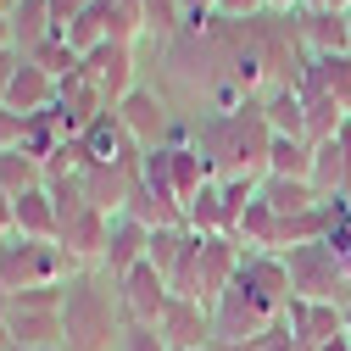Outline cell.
Wrapping results in <instances>:
<instances>
[{
    "label": "cell",
    "instance_id": "6da1fadb",
    "mask_svg": "<svg viewBox=\"0 0 351 351\" xmlns=\"http://www.w3.org/2000/svg\"><path fill=\"white\" fill-rule=\"evenodd\" d=\"M290 306V274L279 251H245L234 285L212 306V346H245L268 335Z\"/></svg>",
    "mask_w": 351,
    "mask_h": 351
},
{
    "label": "cell",
    "instance_id": "7a4b0ae2",
    "mask_svg": "<svg viewBox=\"0 0 351 351\" xmlns=\"http://www.w3.org/2000/svg\"><path fill=\"white\" fill-rule=\"evenodd\" d=\"M123 295L101 268H78L62 290V351H117L123 340Z\"/></svg>",
    "mask_w": 351,
    "mask_h": 351
},
{
    "label": "cell",
    "instance_id": "3957f363",
    "mask_svg": "<svg viewBox=\"0 0 351 351\" xmlns=\"http://www.w3.org/2000/svg\"><path fill=\"white\" fill-rule=\"evenodd\" d=\"M73 274H78V262L67 256V245H62V240L6 234V251H0V295L45 290V285H67Z\"/></svg>",
    "mask_w": 351,
    "mask_h": 351
},
{
    "label": "cell",
    "instance_id": "277c9868",
    "mask_svg": "<svg viewBox=\"0 0 351 351\" xmlns=\"http://www.w3.org/2000/svg\"><path fill=\"white\" fill-rule=\"evenodd\" d=\"M62 290L67 285L0 295V318H6L12 351H51V346H62Z\"/></svg>",
    "mask_w": 351,
    "mask_h": 351
},
{
    "label": "cell",
    "instance_id": "5b68a950",
    "mask_svg": "<svg viewBox=\"0 0 351 351\" xmlns=\"http://www.w3.org/2000/svg\"><path fill=\"white\" fill-rule=\"evenodd\" d=\"M279 256H285V274H290V295L329 301V306H346L351 301V279H346V268L335 262L329 245H290Z\"/></svg>",
    "mask_w": 351,
    "mask_h": 351
},
{
    "label": "cell",
    "instance_id": "8992f818",
    "mask_svg": "<svg viewBox=\"0 0 351 351\" xmlns=\"http://www.w3.org/2000/svg\"><path fill=\"white\" fill-rule=\"evenodd\" d=\"M84 78L95 84V95L106 101V112H117L128 95L140 90V51L106 39V45H95L90 56H84Z\"/></svg>",
    "mask_w": 351,
    "mask_h": 351
},
{
    "label": "cell",
    "instance_id": "52a82bcc",
    "mask_svg": "<svg viewBox=\"0 0 351 351\" xmlns=\"http://www.w3.org/2000/svg\"><path fill=\"white\" fill-rule=\"evenodd\" d=\"M240 262H245V245H240L234 234H201V262H195V285H190V301H201L206 313H212V306L223 301V290L234 285Z\"/></svg>",
    "mask_w": 351,
    "mask_h": 351
},
{
    "label": "cell",
    "instance_id": "ba28073f",
    "mask_svg": "<svg viewBox=\"0 0 351 351\" xmlns=\"http://www.w3.org/2000/svg\"><path fill=\"white\" fill-rule=\"evenodd\" d=\"M156 335L167 340V351H201V346H212V313L201 301L173 295L162 306V318H156Z\"/></svg>",
    "mask_w": 351,
    "mask_h": 351
},
{
    "label": "cell",
    "instance_id": "9c48e42d",
    "mask_svg": "<svg viewBox=\"0 0 351 351\" xmlns=\"http://www.w3.org/2000/svg\"><path fill=\"white\" fill-rule=\"evenodd\" d=\"M145 256H151V229L140 223V217H128V212H117L112 223H106V256H101V274L123 279L128 268H140Z\"/></svg>",
    "mask_w": 351,
    "mask_h": 351
},
{
    "label": "cell",
    "instance_id": "30bf717a",
    "mask_svg": "<svg viewBox=\"0 0 351 351\" xmlns=\"http://www.w3.org/2000/svg\"><path fill=\"white\" fill-rule=\"evenodd\" d=\"M117 295H123V313L134 318V324H156L162 318V306L173 301V290H167V279L151 268V262H140V268H128L123 279H117Z\"/></svg>",
    "mask_w": 351,
    "mask_h": 351
},
{
    "label": "cell",
    "instance_id": "8fae6325",
    "mask_svg": "<svg viewBox=\"0 0 351 351\" xmlns=\"http://www.w3.org/2000/svg\"><path fill=\"white\" fill-rule=\"evenodd\" d=\"M51 112H56V123H62V134H67V140H84V128H90V123L106 112V101L95 95V84L78 73V78L56 84V106H51Z\"/></svg>",
    "mask_w": 351,
    "mask_h": 351
},
{
    "label": "cell",
    "instance_id": "7c38bea8",
    "mask_svg": "<svg viewBox=\"0 0 351 351\" xmlns=\"http://www.w3.org/2000/svg\"><path fill=\"white\" fill-rule=\"evenodd\" d=\"M295 34H301L306 56H346V51H351V23H346V12H313V6H301V12H295Z\"/></svg>",
    "mask_w": 351,
    "mask_h": 351
},
{
    "label": "cell",
    "instance_id": "4fadbf2b",
    "mask_svg": "<svg viewBox=\"0 0 351 351\" xmlns=\"http://www.w3.org/2000/svg\"><path fill=\"white\" fill-rule=\"evenodd\" d=\"M84 151H90V162H106V167H140V145L128 140V128L117 123V112H101L90 128H84Z\"/></svg>",
    "mask_w": 351,
    "mask_h": 351
},
{
    "label": "cell",
    "instance_id": "5bb4252c",
    "mask_svg": "<svg viewBox=\"0 0 351 351\" xmlns=\"http://www.w3.org/2000/svg\"><path fill=\"white\" fill-rule=\"evenodd\" d=\"M106 223H112V217L95 212V206H84L73 223H62V245H67V256L78 262V268H101V256H106Z\"/></svg>",
    "mask_w": 351,
    "mask_h": 351
},
{
    "label": "cell",
    "instance_id": "9a60e30c",
    "mask_svg": "<svg viewBox=\"0 0 351 351\" xmlns=\"http://www.w3.org/2000/svg\"><path fill=\"white\" fill-rule=\"evenodd\" d=\"M301 95H329L340 106H351V51L346 56H306V78H301Z\"/></svg>",
    "mask_w": 351,
    "mask_h": 351
},
{
    "label": "cell",
    "instance_id": "2e32d148",
    "mask_svg": "<svg viewBox=\"0 0 351 351\" xmlns=\"http://www.w3.org/2000/svg\"><path fill=\"white\" fill-rule=\"evenodd\" d=\"M12 234H28V240H62V212L51 201V190L39 184L28 195H17V229Z\"/></svg>",
    "mask_w": 351,
    "mask_h": 351
},
{
    "label": "cell",
    "instance_id": "e0dca14e",
    "mask_svg": "<svg viewBox=\"0 0 351 351\" xmlns=\"http://www.w3.org/2000/svg\"><path fill=\"white\" fill-rule=\"evenodd\" d=\"M6 106H12L17 117H34V112H51V106H56V78H51L45 67H34V62H23L17 84L6 90Z\"/></svg>",
    "mask_w": 351,
    "mask_h": 351
},
{
    "label": "cell",
    "instance_id": "ac0fdd59",
    "mask_svg": "<svg viewBox=\"0 0 351 351\" xmlns=\"http://www.w3.org/2000/svg\"><path fill=\"white\" fill-rule=\"evenodd\" d=\"M12 34H17V51L34 56L45 39H56V17H51V0H17L12 6Z\"/></svg>",
    "mask_w": 351,
    "mask_h": 351
},
{
    "label": "cell",
    "instance_id": "d6986e66",
    "mask_svg": "<svg viewBox=\"0 0 351 351\" xmlns=\"http://www.w3.org/2000/svg\"><path fill=\"white\" fill-rule=\"evenodd\" d=\"M262 201H268L279 217H295V212H313L324 195H318V184L313 179H279V173H262V190H256Z\"/></svg>",
    "mask_w": 351,
    "mask_h": 351
},
{
    "label": "cell",
    "instance_id": "ffe728a7",
    "mask_svg": "<svg viewBox=\"0 0 351 351\" xmlns=\"http://www.w3.org/2000/svg\"><path fill=\"white\" fill-rule=\"evenodd\" d=\"M262 117H268L274 134L306 140V101H301L295 90H274V95H262Z\"/></svg>",
    "mask_w": 351,
    "mask_h": 351
},
{
    "label": "cell",
    "instance_id": "44dd1931",
    "mask_svg": "<svg viewBox=\"0 0 351 351\" xmlns=\"http://www.w3.org/2000/svg\"><path fill=\"white\" fill-rule=\"evenodd\" d=\"M245 251H279V212L268 206V201H251L245 206V217H240V234H234Z\"/></svg>",
    "mask_w": 351,
    "mask_h": 351
},
{
    "label": "cell",
    "instance_id": "7402d4cb",
    "mask_svg": "<svg viewBox=\"0 0 351 351\" xmlns=\"http://www.w3.org/2000/svg\"><path fill=\"white\" fill-rule=\"evenodd\" d=\"M39 184H45V162H34L23 145L0 151V190H6V195H28Z\"/></svg>",
    "mask_w": 351,
    "mask_h": 351
},
{
    "label": "cell",
    "instance_id": "603a6c76",
    "mask_svg": "<svg viewBox=\"0 0 351 351\" xmlns=\"http://www.w3.org/2000/svg\"><path fill=\"white\" fill-rule=\"evenodd\" d=\"M268 173H279V179H313V145L274 134L268 140Z\"/></svg>",
    "mask_w": 351,
    "mask_h": 351
},
{
    "label": "cell",
    "instance_id": "cb8c5ba5",
    "mask_svg": "<svg viewBox=\"0 0 351 351\" xmlns=\"http://www.w3.org/2000/svg\"><path fill=\"white\" fill-rule=\"evenodd\" d=\"M140 23H145V39H156V45H173L190 28L179 0H140Z\"/></svg>",
    "mask_w": 351,
    "mask_h": 351
},
{
    "label": "cell",
    "instance_id": "d4e9b609",
    "mask_svg": "<svg viewBox=\"0 0 351 351\" xmlns=\"http://www.w3.org/2000/svg\"><path fill=\"white\" fill-rule=\"evenodd\" d=\"M62 123H56V112H34V117H23V151L34 156V162H51L56 151H62Z\"/></svg>",
    "mask_w": 351,
    "mask_h": 351
},
{
    "label": "cell",
    "instance_id": "484cf974",
    "mask_svg": "<svg viewBox=\"0 0 351 351\" xmlns=\"http://www.w3.org/2000/svg\"><path fill=\"white\" fill-rule=\"evenodd\" d=\"M28 62H34V67H45V73H51L56 84H67V78H78V73H84V56H78V51L67 45V34L45 39V45H39V51H34Z\"/></svg>",
    "mask_w": 351,
    "mask_h": 351
},
{
    "label": "cell",
    "instance_id": "4316f807",
    "mask_svg": "<svg viewBox=\"0 0 351 351\" xmlns=\"http://www.w3.org/2000/svg\"><path fill=\"white\" fill-rule=\"evenodd\" d=\"M324 245L335 251V262H340L346 279H351V195H340V217H335V229H329Z\"/></svg>",
    "mask_w": 351,
    "mask_h": 351
},
{
    "label": "cell",
    "instance_id": "83f0119b",
    "mask_svg": "<svg viewBox=\"0 0 351 351\" xmlns=\"http://www.w3.org/2000/svg\"><path fill=\"white\" fill-rule=\"evenodd\" d=\"M117 351H167V340L156 335V324H134V318H128V324H123Z\"/></svg>",
    "mask_w": 351,
    "mask_h": 351
},
{
    "label": "cell",
    "instance_id": "f1b7e54d",
    "mask_svg": "<svg viewBox=\"0 0 351 351\" xmlns=\"http://www.w3.org/2000/svg\"><path fill=\"white\" fill-rule=\"evenodd\" d=\"M90 6H95V0H51V17H56V28L67 34V28H73L84 12H90Z\"/></svg>",
    "mask_w": 351,
    "mask_h": 351
},
{
    "label": "cell",
    "instance_id": "f546056e",
    "mask_svg": "<svg viewBox=\"0 0 351 351\" xmlns=\"http://www.w3.org/2000/svg\"><path fill=\"white\" fill-rule=\"evenodd\" d=\"M12 145H23V117L0 101V151H12Z\"/></svg>",
    "mask_w": 351,
    "mask_h": 351
},
{
    "label": "cell",
    "instance_id": "4dcf8cb0",
    "mask_svg": "<svg viewBox=\"0 0 351 351\" xmlns=\"http://www.w3.org/2000/svg\"><path fill=\"white\" fill-rule=\"evenodd\" d=\"M179 6H184V23L190 28H201L206 17H217V0H179Z\"/></svg>",
    "mask_w": 351,
    "mask_h": 351
},
{
    "label": "cell",
    "instance_id": "1f68e13d",
    "mask_svg": "<svg viewBox=\"0 0 351 351\" xmlns=\"http://www.w3.org/2000/svg\"><path fill=\"white\" fill-rule=\"evenodd\" d=\"M12 229H17V195L0 190V234H12Z\"/></svg>",
    "mask_w": 351,
    "mask_h": 351
},
{
    "label": "cell",
    "instance_id": "d6a6232c",
    "mask_svg": "<svg viewBox=\"0 0 351 351\" xmlns=\"http://www.w3.org/2000/svg\"><path fill=\"white\" fill-rule=\"evenodd\" d=\"M0 51H17V34H12V12L0 17Z\"/></svg>",
    "mask_w": 351,
    "mask_h": 351
},
{
    "label": "cell",
    "instance_id": "836d02e7",
    "mask_svg": "<svg viewBox=\"0 0 351 351\" xmlns=\"http://www.w3.org/2000/svg\"><path fill=\"white\" fill-rule=\"evenodd\" d=\"M306 6H313V12H346L351 0H306Z\"/></svg>",
    "mask_w": 351,
    "mask_h": 351
},
{
    "label": "cell",
    "instance_id": "e575fe53",
    "mask_svg": "<svg viewBox=\"0 0 351 351\" xmlns=\"http://www.w3.org/2000/svg\"><path fill=\"white\" fill-rule=\"evenodd\" d=\"M318 351H351V335H335L329 346H318Z\"/></svg>",
    "mask_w": 351,
    "mask_h": 351
},
{
    "label": "cell",
    "instance_id": "d590c367",
    "mask_svg": "<svg viewBox=\"0 0 351 351\" xmlns=\"http://www.w3.org/2000/svg\"><path fill=\"white\" fill-rule=\"evenodd\" d=\"M0 351H12V335H6V318H0Z\"/></svg>",
    "mask_w": 351,
    "mask_h": 351
},
{
    "label": "cell",
    "instance_id": "8d00e7d4",
    "mask_svg": "<svg viewBox=\"0 0 351 351\" xmlns=\"http://www.w3.org/2000/svg\"><path fill=\"white\" fill-rule=\"evenodd\" d=\"M12 6H17V0H0V17H6V12H12Z\"/></svg>",
    "mask_w": 351,
    "mask_h": 351
},
{
    "label": "cell",
    "instance_id": "74e56055",
    "mask_svg": "<svg viewBox=\"0 0 351 351\" xmlns=\"http://www.w3.org/2000/svg\"><path fill=\"white\" fill-rule=\"evenodd\" d=\"M0 251H6V234H0Z\"/></svg>",
    "mask_w": 351,
    "mask_h": 351
},
{
    "label": "cell",
    "instance_id": "f35d334b",
    "mask_svg": "<svg viewBox=\"0 0 351 351\" xmlns=\"http://www.w3.org/2000/svg\"><path fill=\"white\" fill-rule=\"evenodd\" d=\"M346 23H351V6H346Z\"/></svg>",
    "mask_w": 351,
    "mask_h": 351
},
{
    "label": "cell",
    "instance_id": "ab89813d",
    "mask_svg": "<svg viewBox=\"0 0 351 351\" xmlns=\"http://www.w3.org/2000/svg\"><path fill=\"white\" fill-rule=\"evenodd\" d=\"M201 351H217V346H201Z\"/></svg>",
    "mask_w": 351,
    "mask_h": 351
},
{
    "label": "cell",
    "instance_id": "60d3db41",
    "mask_svg": "<svg viewBox=\"0 0 351 351\" xmlns=\"http://www.w3.org/2000/svg\"><path fill=\"white\" fill-rule=\"evenodd\" d=\"M51 351H62V346H51Z\"/></svg>",
    "mask_w": 351,
    "mask_h": 351
}]
</instances>
